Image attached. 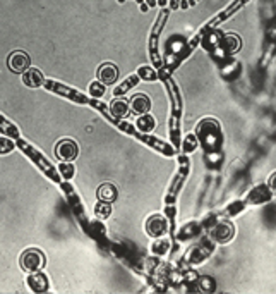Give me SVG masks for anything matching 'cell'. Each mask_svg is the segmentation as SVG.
<instances>
[{"instance_id": "16", "label": "cell", "mask_w": 276, "mask_h": 294, "mask_svg": "<svg viewBox=\"0 0 276 294\" xmlns=\"http://www.w3.org/2000/svg\"><path fill=\"white\" fill-rule=\"evenodd\" d=\"M89 91H91V95L93 96H103L105 93V85L103 83H91V86H89Z\"/></svg>"}, {"instance_id": "8", "label": "cell", "mask_w": 276, "mask_h": 294, "mask_svg": "<svg viewBox=\"0 0 276 294\" xmlns=\"http://www.w3.org/2000/svg\"><path fill=\"white\" fill-rule=\"evenodd\" d=\"M213 236H214V239L218 241V243H227V241L232 239V236H233V227L230 226V224H227V222H222L218 227L214 229Z\"/></svg>"}, {"instance_id": "1", "label": "cell", "mask_w": 276, "mask_h": 294, "mask_svg": "<svg viewBox=\"0 0 276 294\" xmlns=\"http://www.w3.org/2000/svg\"><path fill=\"white\" fill-rule=\"evenodd\" d=\"M21 267L26 272H38L45 267V255L40 250L31 248L21 255Z\"/></svg>"}, {"instance_id": "20", "label": "cell", "mask_w": 276, "mask_h": 294, "mask_svg": "<svg viewBox=\"0 0 276 294\" xmlns=\"http://www.w3.org/2000/svg\"><path fill=\"white\" fill-rule=\"evenodd\" d=\"M268 184H269L271 190H273V193H276V172H273V174H271V176H269Z\"/></svg>"}, {"instance_id": "10", "label": "cell", "mask_w": 276, "mask_h": 294, "mask_svg": "<svg viewBox=\"0 0 276 294\" xmlns=\"http://www.w3.org/2000/svg\"><path fill=\"white\" fill-rule=\"evenodd\" d=\"M27 284L31 286V289L36 292H41V291H47L48 289V281L47 277H45L43 274H33L29 275V279H27Z\"/></svg>"}, {"instance_id": "14", "label": "cell", "mask_w": 276, "mask_h": 294, "mask_svg": "<svg viewBox=\"0 0 276 294\" xmlns=\"http://www.w3.org/2000/svg\"><path fill=\"white\" fill-rule=\"evenodd\" d=\"M110 212H112V206L108 205V201H103L101 200L100 203H96V208H95V213L98 215L101 219H107Z\"/></svg>"}, {"instance_id": "5", "label": "cell", "mask_w": 276, "mask_h": 294, "mask_svg": "<svg viewBox=\"0 0 276 294\" xmlns=\"http://www.w3.org/2000/svg\"><path fill=\"white\" fill-rule=\"evenodd\" d=\"M98 81L103 83V85H113L115 81H117L118 77V69L113 66V64L110 62H105L101 64L100 69H98Z\"/></svg>"}, {"instance_id": "4", "label": "cell", "mask_w": 276, "mask_h": 294, "mask_svg": "<svg viewBox=\"0 0 276 294\" xmlns=\"http://www.w3.org/2000/svg\"><path fill=\"white\" fill-rule=\"evenodd\" d=\"M168 229V224H167V219L163 215H151L146 222V231L151 237H160L167 232Z\"/></svg>"}, {"instance_id": "19", "label": "cell", "mask_w": 276, "mask_h": 294, "mask_svg": "<svg viewBox=\"0 0 276 294\" xmlns=\"http://www.w3.org/2000/svg\"><path fill=\"white\" fill-rule=\"evenodd\" d=\"M60 171L64 172V176L66 177H71L72 174H74V169H72V165L69 167V165H60Z\"/></svg>"}, {"instance_id": "6", "label": "cell", "mask_w": 276, "mask_h": 294, "mask_svg": "<svg viewBox=\"0 0 276 294\" xmlns=\"http://www.w3.org/2000/svg\"><path fill=\"white\" fill-rule=\"evenodd\" d=\"M131 109H132V112L137 114V116H144V114H148L151 109V100L148 98V95L137 93L132 96Z\"/></svg>"}, {"instance_id": "15", "label": "cell", "mask_w": 276, "mask_h": 294, "mask_svg": "<svg viewBox=\"0 0 276 294\" xmlns=\"http://www.w3.org/2000/svg\"><path fill=\"white\" fill-rule=\"evenodd\" d=\"M137 76L142 77V79H146V81H151V79H155L156 74H155V71L151 67H141L139 69V72H137Z\"/></svg>"}, {"instance_id": "11", "label": "cell", "mask_w": 276, "mask_h": 294, "mask_svg": "<svg viewBox=\"0 0 276 294\" xmlns=\"http://www.w3.org/2000/svg\"><path fill=\"white\" fill-rule=\"evenodd\" d=\"M110 109H112V116L117 117V119L126 117L127 114H129V103L126 102V100H122V98L113 100L112 107H110Z\"/></svg>"}, {"instance_id": "9", "label": "cell", "mask_w": 276, "mask_h": 294, "mask_svg": "<svg viewBox=\"0 0 276 294\" xmlns=\"http://www.w3.org/2000/svg\"><path fill=\"white\" fill-rule=\"evenodd\" d=\"M98 198L112 203V201L117 200V188L113 184H110V182H105V184H101L98 188Z\"/></svg>"}, {"instance_id": "17", "label": "cell", "mask_w": 276, "mask_h": 294, "mask_svg": "<svg viewBox=\"0 0 276 294\" xmlns=\"http://www.w3.org/2000/svg\"><path fill=\"white\" fill-rule=\"evenodd\" d=\"M137 77H139V76H132V77H129V79L126 81V85H122L120 88H117V91H115V95H120V93H124V91H127L132 85H134V81L137 79Z\"/></svg>"}, {"instance_id": "3", "label": "cell", "mask_w": 276, "mask_h": 294, "mask_svg": "<svg viewBox=\"0 0 276 294\" xmlns=\"http://www.w3.org/2000/svg\"><path fill=\"white\" fill-rule=\"evenodd\" d=\"M55 155L62 162H72L77 157V145L72 140H62L55 146Z\"/></svg>"}, {"instance_id": "7", "label": "cell", "mask_w": 276, "mask_h": 294, "mask_svg": "<svg viewBox=\"0 0 276 294\" xmlns=\"http://www.w3.org/2000/svg\"><path fill=\"white\" fill-rule=\"evenodd\" d=\"M22 83L29 88H38V86L43 85V74L40 72V69L29 67L27 71L22 74Z\"/></svg>"}, {"instance_id": "12", "label": "cell", "mask_w": 276, "mask_h": 294, "mask_svg": "<svg viewBox=\"0 0 276 294\" xmlns=\"http://www.w3.org/2000/svg\"><path fill=\"white\" fill-rule=\"evenodd\" d=\"M136 124H137V127H139L141 131L149 132V131L155 129L156 121H155V117H151V116H148V114H144V116L139 117V121H137Z\"/></svg>"}, {"instance_id": "2", "label": "cell", "mask_w": 276, "mask_h": 294, "mask_svg": "<svg viewBox=\"0 0 276 294\" xmlns=\"http://www.w3.org/2000/svg\"><path fill=\"white\" fill-rule=\"evenodd\" d=\"M7 66L12 72H17V74H24V72L29 69V55L22 50H16L9 55L7 59Z\"/></svg>"}, {"instance_id": "13", "label": "cell", "mask_w": 276, "mask_h": 294, "mask_svg": "<svg viewBox=\"0 0 276 294\" xmlns=\"http://www.w3.org/2000/svg\"><path fill=\"white\" fill-rule=\"evenodd\" d=\"M225 48L228 50L230 54H235L238 48H240V38L235 35H227L225 36V41H223Z\"/></svg>"}, {"instance_id": "18", "label": "cell", "mask_w": 276, "mask_h": 294, "mask_svg": "<svg viewBox=\"0 0 276 294\" xmlns=\"http://www.w3.org/2000/svg\"><path fill=\"white\" fill-rule=\"evenodd\" d=\"M12 148V143L7 140V138H2V153H9Z\"/></svg>"}]
</instances>
